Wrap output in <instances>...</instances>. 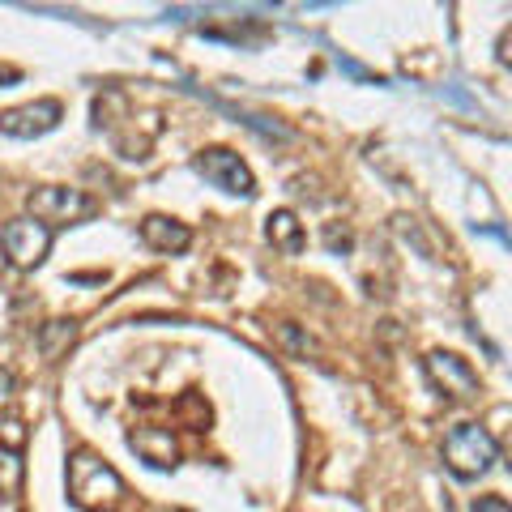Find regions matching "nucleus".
<instances>
[{
	"mask_svg": "<svg viewBox=\"0 0 512 512\" xmlns=\"http://www.w3.org/2000/svg\"><path fill=\"white\" fill-rule=\"evenodd\" d=\"M60 120H64L60 99H35V103H18V107L0 111V133L18 137V141H35L52 133Z\"/></svg>",
	"mask_w": 512,
	"mask_h": 512,
	"instance_id": "423d86ee",
	"label": "nucleus"
},
{
	"mask_svg": "<svg viewBox=\"0 0 512 512\" xmlns=\"http://www.w3.org/2000/svg\"><path fill=\"white\" fill-rule=\"evenodd\" d=\"M69 495L82 508H103L116 495H124V478L103 457H94L90 448H77L69 457Z\"/></svg>",
	"mask_w": 512,
	"mask_h": 512,
	"instance_id": "f03ea898",
	"label": "nucleus"
},
{
	"mask_svg": "<svg viewBox=\"0 0 512 512\" xmlns=\"http://www.w3.org/2000/svg\"><path fill=\"white\" fill-rule=\"evenodd\" d=\"M470 512H512L504 495H478V500L470 504Z\"/></svg>",
	"mask_w": 512,
	"mask_h": 512,
	"instance_id": "ddd939ff",
	"label": "nucleus"
},
{
	"mask_svg": "<svg viewBox=\"0 0 512 512\" xmlns=\"http://www.w3.org/2000/svg\"><path fill=\"white\" fill-rule=\"evenodd\" d=\"M13 389H18V376H13V367H0V410L13 402Z\"/></svg>",
	"mask_w": 512,
	"mask_h": 512,
	"instance_id": "4468645a",
	"label": "nucleus"
},
{
	"mask_svg": "<svg viewBox=\"0 0 512 512\" xmlns=\"http://www.w3.org/2000/svg\"><path fill=\"white\" fill-rule=\"evenodd\" d=\"M440 457H444L448 474L461 478V483H470V478H483L495 466V457H500V444H495V436H491L483 423H457L444 436Z\"/></svg>",
	"mask_w": 512,
	"mask_h": 512,
	"instance_id": "f257e3e1",
	"label": "nucleus"
},
{
	"mask_svg": "<svg viewBox=\"0 0 512 512\" xmlns=\"http://www.w3.org/2000/svg\"><path fill=\"white\" fill-rule=\"evenodd\" d=\"M60 342H73V320H52L43 333V355H60Z\"/></svg>",
	"mask_w": 512,
	"mask_h": 512,
	"instance_id": "f8f14e48",
	"label": "nucleus"
},
{
	"mask_svg": "<svg viewBox=\"0 0 512 512\" xmlns=\"http://www.w3.org/2000/svg\"><path fill=\"white\" fill-rule=\"evenodd\" d=\"M197 171H201L214 188L231 192V197H252V192H256V175H252V167H248L235 150H227V146L201 150V154H197Z\"/></svg>",
	"mask_w": 512,
	"mask_h": 512,
	"instance_id": "39448f33",
	"label": "nucleus"
},
{
	"mask_svg": "<svg viewBox=\"0 0 512 512\" xmlns=\"http://www.w3.org/2000/svg\"><path fill=\"white\" fill-rule=\"evenodd\" d=\"M141 239H146V248L175 256V252H184L192 244V231H188V222H180V218L146 214V218H141Z\"/></svg>",
	"mask_w": 512,
	"mask_h": 512,
	"instance_id": "6e6552de",
	"label": "nucleus"
},
{
	"mask_svg": "<svg viewBox=\"0 0 512 512\" xmlns=\"http://www.w3.org/2000/svg\"><path fill=\"white\" fill-rule=\"evenodd\" d=\"M26 210L35 222H43L47 231H60V227H77L94 214V197H86L82 188H64V184H43L26 197Z\"/></svg>",
	"mask_w": 512,
	"mask_h": 512,
	"instance_id": "7ed1b4c3",
	"label": "nucleus"
},
{
	"mask_svg": "<svg viewBox=\"0 0 512 512\" xmlns=\"http://www.w3.org/2000/svg\"><path fill=\"white\" fill-rule=\"evenodd\" d=\"M325 239H329V248H342V252L350 248V235H346V231H338V227H329V231H325Z\"/></svg>",
	"mask_w": 512,
	"mask_h": 512,
	"instance_id": "2eb2a0df",
	"label": "nucleus"
},
{
	"mask_svg": "<svg viewBox=\"0 0 512 512\" xmlns=\"http://www.w3.org/2000/svg\"><path fill=\"white\" fill-rule=\"evenodd\" d=\"M22 478H26V466H22L18 444H0V495L5 500L22 495Z\"/></svg>",
	"mask_w": 512,
	"mask_h": 512,
	"instance_id": "9b49d317",
	"label": "nucleus"
},
{
	"mask_svg": "<svg viewBox=\"0 0 512 512\" xmlns=\"http://www.w3.org/2000/svg\"><path fill=\"white\" fill-rule=\"evenodd\" d=\"M427 372H431V380H436V389L444 397H453V402H470V397L478 393V372L461 355H453V350H431Z\"/></svg>",
	"mask_w": 512,
	"mask_h": 512,
	"instance_id": "0eeeda50",
	"label": "nucleus"
},
{
	"mask_svg": "<svg viewBox=\"0 0 512 512\" xmlns=\"http://www.w3.org/2000/svg\"><path fill=\"white\" fill-rule=\"evenodd\" d=\"M52 231L35 222L30 214L22 218H9L5 227H0V252H5V261L13 269H39L47 261V252H52Z\"/></svg>",
	"mask_w": 512,
	"mask_h": 512,
	"instance_id": "20e7f679",
	"label": "nucleus"
},
{
	"mask_svg": "<svg viewBox=\"0 0 512 512\" xmlns=\"http://www.w3.org/2000/svg\"><path fill=\"white\" fill-rule=\"evenodd\" d=\"M128 444L141 453V461H150L158 470H171L180 461V444H175L167 427H133L128 431Z\"/></svg>",
	"mask_w": 512,
	"mask_h": 512,
	"instance_id": "1a4fd4ad",
	"label": "nucleus"
},
{
	"mask_svg": "<svg viewBox=\"0 0 512 512\" xmlns=\"http://www.w3.org/2000/svg\"><path fill=\"white\" fill-rule=\"evenodd\" d=\"M265 239L274 244L282 256H299L303 244H308V235H303V222L295 210H274L265 218Z\"/></svg>",
	"mask_w": 512,
	"mask_h": 512,
	"instance_id": "9d476101",
	"label": "nucleus"
},
{
	"mask_svg": "<svg viewBox=\"0 0 512 512\" xmlns=\"http://www.w3.org/2000/svg\"><path fill=\"white\" fill-rule=\"evenodd\" d=\"M18 69H13V64H0V86H13V82H18Z\"/></svg>",
	"mask_w": 512,
	"mask_h": 512,
	"instance_id": "dca6fc26",
	"label": "nucleus"
}]
</instances>
